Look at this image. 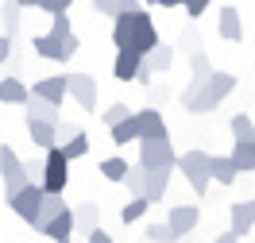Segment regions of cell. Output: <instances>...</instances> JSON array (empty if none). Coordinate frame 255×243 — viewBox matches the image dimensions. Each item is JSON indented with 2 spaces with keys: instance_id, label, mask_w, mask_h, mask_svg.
<instances>
[{
  "instance_id": "42",
  "label": "cell",
  "mask_w": 255,
  "mask_h": 243,
  "mask_svg": "<svg viewBox=\"0 0 255 243\" xmlns=\"http://www.w3.org/2000/svg\"><path fill=\"white\" fill-rule=\"evenodd\" d=\"M85 243H112V236H109V232H101V228H97V232H93V236H89Z\"/></svg>"
},
{
  "instance_id": "4",
  "label": "cell",
  "mask_w": 255,
  "mask_h": 243,
  "mask_svg": "<svg viewBox=\"0 0 255 243\" xmlns=\"http://www.w3.org/2000/svg\"><path fill=\"white\" fill-rule=\"evenodd\" d=\"M0 181H4V193L16 197L31 185V174H27V162L19 159L12 147H0Z\"/></svg>"
},
{
  "instance_id": "35",
  "label": "cell",
  "mask_w": 255,
  "mask_h": 243,
  "mask_svg": "<svg viewBox=\"0 0 255 243\" xmlns=\"http://www.w3.org/2000/svg\"><path fill=\"white\" fill-rule=\"evenodd\" d=\"M62 151H66V159H70V162H74V159H85V155H89V135L81 131L78 139H70V143H66Z\"/></svg>"
},
{
  "instance_id": "3",
  "label": "cell",
  "mask_w": 255,
  "mask_h": 243,
  "mask_svg": "<svg viewBox=\"0 0 255 243\" xmlns=\"http://www.w3.org/2000/svg\"><path fill=\"white\" fill-rule=\"evenodd\" d=\"M178 170H182V178L190 181V189L197 197L209 193V185H213V155H205V151H186V155H178Z\"/></svg>"
},
{
  "instance_id": "9",
  "label": "cell",
  "mask_w": 255,
  "mask_h": 243,
  "mask_svg": "<svg viewBox=\"0 0 255 243\" xmlns=\"http://www.w3.org/2000/svg\"><path fill=\"white\" fill-rule=\"evenodd\" d=\"M66 78H70V97L85 112H97V78H89V74H66Z\"/></svg>"
},
{
  "instance_id": "6",
  "label": "cell",
  "mask_w": 255,
  "mask_h": 243,
  "mask_svg": "<svg viewBox=\"0 0 255 243\" xmlns=\"http://www.w3.org/2000/svg\"><path fill=\"white\" fill-rule=\"evenodd\" d=\"M43 201H47V189H43V185H27L23 193L8 197V209L16 212L23 224L39 228V216H43Z\"/></svg>"
},
{
  "instance_id": "2",
  "label": "cell",
  "mask_w": 255,
  "mask_h": 243,
  "mask_svg": "<svg viewBox=\"0 0 255 243\" xmlns=\"http://www.w3.org/2000/svg\"><path fill=\"white\" fill-rule=\"evenodd\" d=\"M232 89H236V78L224 74V70H217V74L209 78L205 89H186V93H182V108H186V112H213V108H221V100L228 97Z\"/></svg>"
},
{
  "instance_id": "46",
  "label": "cell",
  "mask_w": 255,
  "mask_h": 243,
  "mask_svg": "<svg viewBox=\"0 0 255 243\" xmlns=\"http://www.w3.org/2000/svg\"><path fill=\"white\" fill-rule=\"evenodd\" d=\"M66 243H70V240H66Z\"/></svg>"
},
{
  "instance_id": "40",
  "label": "cell",
  "mask_w": 255,
  "mask_h": 243,
  "mask_svg": "<svg viewBox=\"0 0 255 243\" xmlns=\"http://www.w3.org/2000/svg\"><path fill=\"white\" fill-rule=\"evenodd\" d=\"M8 54H12V35H0V66L8 62Z\"/></svg>"
},
{
  "instance_id": "30",
  "label": "cell",
  "mask_w": 255,
  "mask_h": 243,
  "mask_svg": "<svg viewBox=\"0 0 255 243\" xmlns=\"http://www.w3.org/2000/svg\"><path fill=\"white\" fill-rule=\"evenodd\" d=\"M232 135H236V143H252L255 139V124H252V116L248 112H240V116H232Z\"/></svg>"
},
{
  "instance_id": "36",
  "label": "cell",
  "mask_w": 255,
  "mask_h": 243,
  "mask_svg": "<svg viewBox=\"0 0 255 243\" xmlns=\"http://www.w3.org/2000/svg\"><path fill=\"white\" fill-rule=\"evenodd\" d=\"M54 131H58V147H66L70 139H78V135H81V128H78V124H70V120H58Z\"/></svg>"
},
{
  "instance_id": "43",
  "label": "cell",
  "mask_w": 255,
  "mask_h": 243,
  "mask_svg": "<svg viewBox=\"0 0 255 243\" xmlns=\"http://www.w3.org/2000/svg\"><path fill=\"white\" fill-rule=\"evenodd\" d=\"M147 4H159V8H186V0H147Z\"/></svg>"
},
{
  "instance_id": "38",
  "label": "cell",
  "mask_w": 255,
  "mask_h": 243,
  "mask_svg": "<svg viewBox=\"0 0 255 243\" xmlns=\"http://www.w3.org/2000/svg\"><path fill=\"white\" fill-rule=\"evenodd\" d=\"M50 35H58V39H70V16H54V23H50Z\"/></svg>"
},
{
  "instance_id": "14",
  "label": "cell",
  "mask_w": 255,
  "mask_h": 243,
  "mask_svg": "<svg viewBox=\"0 0 255 243\" xmlns=\"http://www.w3.org/2000/svg\"><path fill=\"white\" fill-rule=\"evenodd\" d=\"M197 220H201V212L193 209V205H178V209H170V216H166V224L174 228L178 236H190L193 228H197Z\"/></svg>"
},
{
  "instance_id": "11",
  "label": "cell",
  "mask_w": 255,
  "mask_h": 243,
  "mask_svg": "<svg viewBox=\"0 0 255 243\" xmlns=\"http://www.w3.org/2000/svg\"><path fill=\"white\" fill-rule=\"evenodd\" d=\"M139 70H143V54L116 50V62H112V78L116 81H139Z\"/></svg>"
},
{
  "instance_id": "19",
  "label": "cell",
  "mask_w": 255,
  "mask_h": 243,
  "mask_svg": "<svg viewBox=\"0 0 255 243\" xmlns=\"http://www.w3.org/2000/svg\"><path fill=\"white\" fill-rule=\"evenodd\" d=\"M213 74H217V70H213V66H209V58L197 50V54L190 58V85H186V89H205Z\"/></svg>"
},
{
  "instance_id": "28",
  "label": "cell",
  "mask_w": 255,
  "mask_h": 243,
  "mask_svg": "<svg viewBox=\"0 0 255 243\" xmlns=\"http://www.w3.org/2000/svg\"><path fill=\"white\" fill-rule=\"evenodd\" d=\"M128 159H105L101 162V178L105 181H128Z\"/></svg>"
},
{
  "instance_id": "13",
  "label": "cell",
  "mask_w": 255,
  "mask_h": 243,
  "mask_svg": "<svg viewBox=\"0 0 255 243\" xmlns=\"http://www.w3.org/2000/svg\"><path fill=\"white\" fill-rule=\"evenodd\" d=\"M228 216H232V228H228V232H236L240 240H244V236L252 232V224H255V201H236Z\"/></svg>"
},
{
  "instance_id": "1",
  "label": "cell",
  "mask_w": 255,
  "mask_h": 243,
  "mask_svg": "<svg viewBox=\"0 0 255 243\" xmlns=\"http://www.w3.org/2000/svg\"><path fill=\"white\" fill-rule=\"evenodd\" d=\"M112 43H116V50H135V54L147 58L159 47V31H155L151 16L139 8V12H128V16L112 19Z\"/></svg>"
},
{
  "instance_id": "27",
  "label": "cell",
  "mask_w": 255,
  "mask_h": 243,
  "mask_svg": "<svg viewBox=\"0 0 255 243\" xmlns=\"http://www.w3.org/2000/svg\"><path fill=\"white\" fill-rule=\"evenodd\" d=\"M66 209H70V205H66L62 197H54V193H47V201H43V216H39V228H35V232H43V228H47L50 220H58V216H62Z\"/></svg>"
},
{
  "instance_id": "24",
  "label": "cell",
  "mask_w": 255,
  "mask_h": 243,
  "mask_svg": "<svg viewBox=\"0 0 255 243\" xmlns=\"http://www.w3.org/2000/svg\"><path fill=\"white\" fill-rule=\"evenodd\" d=\"M232 162H236L240 174H255V139H252V143H236Z\"/></svg>"
},
{
  "instance_id": "26",
  "label": "cell",
  "mask_w": 255,
  "mask_h": 243,
  "mask_svg": "<svg viewBox=\"0 0 255 243\" xmlns=\"http://www.w3.org/2000/svg\"><path fill=\"white\" fill-rule=\"evenodd\" d=\"M27 120H43V124H58L62 116H58V108H54V104H47V100L31 97V104H27Z\"/></svg>"
},
{
  "instance_id": "17",
  "label": "cell",
  "mask_w": 255,
  "mask_h": 243,
  "mask_svg": "<svg viewBox=\"0 0 255 243\" xmlns=\"http://www.w3.org/2000/svg\"><path fill=\"white\" fill-rule=\"evenodd\" d=\"M0 100H4V104H23V108H27V104H31V89H27L19 78H4L0 81Z\"/></svg>"
},
{
  "instance_id": "37",
  "label": "cell",
  "mask_w": 255,
  "mask_h": 243,
  "mask_svg": "<svg viewBox=\"0 0 255 243\" xmlns=\"http://www.w3.org/2000/svg\"><path fill=\"white\" fill-rule=\"evenodd\" d=\"M70 4H74V0H39V8H43L50 19H54V16H66V12H70Z\"/></svg>"
},
{
  "instance_id": "5",
  "label": "cell",
  "mask_w": 255,
  "mask_h": 243,
  "mask_svg": "<svg viewBox=\"0 0 255 243\" xmlns=\"http://www.w3.org/2000/svg\"><path fill=\"white\" fill-rule=\"evenodd\" d=\"M139 166L143 170H178V155L166 139H139Z\"/></svg>"
},
{
  "instance_id": "22",
  "label": "cell",
  "mask_w": 255,
  "mask_h": 243,
  "mask_svg": "<svg viewBox=\"0 0 255 243\" xmlns=\"http://www.w3.org/2000/svg\"><path fill=\"white\" fill-rule=\"evenodd\" d=\"M74 224H78V232L85 236V240L97 232V205H93V201H85V205L74 209Z\"/></svg>"
},
{
  "instance_id": "23",
  "label": "cell",
  "mask_w": 255,
  "mask_h": 243,
  "mask_svg": "<svg viewBox=\"0 0 255 243\" xmlns=\"http://www.w3.org/2000/svg\"><path fill=\"white\" fill-rule=\"evenodd\" d=\"M166 185H170V170H147V201L151 205L166 197Z\"/></svg>"
},
{
  "instance_id": "34",
  "label": "cell",
  "mask_w": 255,
  "mask_h": 243,
  "mask_svg": "<svg viewBox=\"0 0 255 243\" xmlns=\"http://www.w3.org/2000/svg\"><path fill=\"white\" fill-rule=\"evenodd\" d=\"M131 116H135V112H128V104H109V108L101 112V120H105V124H109V131H112V128H120L124 120H131Z\"/></svg>"
},
{
  "instance_id": "45",
  "label": "cell",
  "mask_w": 255,
  "mask_h": 243,
  "mask_svg": "<svg viewBox=\"0 0 255 243\" xmlns=\"http://www.w3.org/2000/svg\"><path fill=\"white\" fill-rule=\"evenodd\" d=\"M19 8H39V0H19Z\"/></svg>"
},
{
  "instance_id": "18",
  "label": "cell",
  "mask_w": 255,
  "mask_h": 243,
  "mask_svg": "<svg viewBox=\"0 0 255 243\" xmlns=\"http://www.w3.org/2000/svg\"><path fill=\"white\" fill-rule=\"evenodd\" d=\"M74 232H78V224H74V209H66L58 220H50V224L43 228V236H50L54 243H66L70 236H74Z\"/></svg>"
},
{
  "instance_id": "15",
  "label": "cell",
  "mask_w": 255,
  "mask_h": 243,
  "mask_svg": "<svg viewBox=\"0 0 255 243\" xmlns=\"http://www.w3.org/2000/svg\"><path fill=\"white\" fill-rule=\"evenodd\" d=\"M217 31H221V39H228V43H240V39H244L240 12L232 8V4H224V8H221V16H217Z\"/></svg>"
},
{
  "instance_id": "31",
  "label": "cell",
  "mask_w": 255,
  "mask_h": 243,
  "mask_svg": "<svg viewBox=\"0 0 255 243\" xmlns=\"http://www.w3.org/2000/svg\"><path fill=\"white\" fill-rule=\"evenodd\" d=\"M143 236H147L151 243H178V240H182V236H178V232L166 224V220H162V224H159V220H155V224H147Z\"/></svg>"
},
{
  "instance_id": "16",
  "label": "cell",
  "mask_w": 255,
  "mask_h": 243,
  "mask_svg": "<svg viewBox=\"0 0 255 243\" xmlns=\"http://www.w3.org/2000/svg\"><path fill=\"white\" fill-rule=\"evenodd\" d=\"M139 131H143V139H166V120H162L159 108H139Z\"/></svg>"
},
{
  "instance_id": "29",
  "label": "cell",
  "mask_w": 255,
  "mask_h": 243,
  "mask_svg": "<svg viewBox=\"0 0 255 243\" xmlns=\"http://www.w3.org/2000/svg\"><path fill=\"white\" fill-rule=\"evenodd\" d=\"M147 209H151L147 197H131L124 209H120V220H124V224H135V220H143V216H147Z\"/></svg>"
},
{
  "instance_id": "39",
  "label": "cell",
  "mask_w": 255,
  "mask_h": 243,
  "mask_svg": "<svg viewBox=\"0 0 255 243\" xmlns=\"http://www.w3.org/2000/svg\"><path fill=\"white\" fill-rule=\"evenodd\" d=\"M209 4H213V0H186V16L197 19V16H201V12L209 8Z\"/></svg>"
},
{
  "instance_id": "7",
  "label": "cell",
  "mask_w": 255,
  "mask_h": 243,
  "mask_svg": "<svg viewBox=\"0 0 255 243\" xmlns=\"http://www.w3.org/2000/svg\"><path fill=\"white\" fill-rule=\"evenodd\" d=\"M47 159V170H43V189L54 197H62L66 193V181H70V159H66V151L62 147H54V151H47L43 155Z\"/></svg>"
},
{
  "instance_id": "12",
  "label": "cell",
  "mask_w": 255,
  "mask_h": 243,
  "mask_svg": "<svg viewBox=\"0 0 255 243\" xmlns=\"http://www.w3.org/2000/svg\"><path fill=\"white\" fill-rule=\"evenodd\" d=\"M27 135H31L35 151H54L58 147V131H54V124H43V120H27Z\"/></svg>"
},
{
  "instance_id": "41",
  "label": "cell",
  "mask_w": 255,
  "mask_h": 243,
  "mask_svg": "<svg viewBox=\"0 0 255 243\" xmlns=\"http://www.w3.org/2000/svg\"><path fill=\"white\" fill-rule=\"evenodd\" d=\"M155 81V70H151V62L143 58V70H139V85H151Z\"/></svg>"
},
{
  "instance_id": "10",
  "label": "cell",
  "mask_w": 255,
  "mask_h": 243,
  "mask_svg": "<svg viewBox=\"0 0 255 243\" xmlns=\"http://www.w3.org/2000/svg\"><path fill=\"white\" fill-rule=\"evenodd\" d=\"M31 47H35L39 58H50V62H66V58H74L70 47H66V39H58V35H50V31L47 35H35Z\"/></svg>"
},
{
  "instance_id": "32",
  "label": "cell",
  "mask_w": 255,
  "mask_h": 243,
  "mask_svg": "<svg viewBox=\"0 0 255 243\" xmlns=\"http://www.w3.org/2000/svg\"><path fill=\"white\" fill-rule=\"evenodd\" d=\"M0 19H4V35H16V27H19V0H4Z\"/></svg>"
},
{
  "instance_id": "8",
  "label": "cell",
  "mask_w": 255,
  "mask_h": 243,
  "mask_svg": "<svg viewBox=\"0 0 255 243\" xmlns=\"http://www.w3.org/2000/svg\"><path fill=\"white\" fill-rule=\"evenodd\" d=\"M66 93H70V78H66V74H58V78H43V81H35V89H31V97L47 100V104H54V108H62Z\"/></svg>"
},
{
  "instance_id": "33",
  "label": "cell",
  "mask_w": 255,
  "mask_h": 243,
  "mask_svg": "<svg viewBox=\"0 0 255 243\" xmlns=\"http://www.w3.org/2000/svg\"><path fill=\"white\" fill-rule=\"evenodd\" d=\"M124 185L131 189V197H147V170H143V166H131Z\"/></svg>"
},
{
  "instance_id": "20",
  "label": "cell",
  "mask_w": 255,
  "mask_h": 243,
  "mask_svg": "<svg viewBox=\"0 0 255 243\" xmlns=\"http://www.w3.org/2000/svg\"><path fill=\"white\" fill-rule=\"evenodd\" d=\"M240 170L236 162H232V155H213V181H221V185H236Z\"/></svg>"
},
{
  "instance_id": "25",
  "label": "cell",
  "mask_w": 255,
  "mask_h": 243,
  "mask_svg": "<svg viewBox=\"0 0 255 243\" xmlns=\"http://www.w3.org/2000/svg\"><path fill=\"white\" fill-rule=\"evenodd\" d=\"M147 62H151V70H155V74H166V70L174 66V47H170V43H159V47L147 54Z\"/></svg>"
},
{
  "instance_id": "21",
  "label": "cell",
  "mask_w": 255,
  "mask_h": 243,
  "mask_svg": "<svg viewBox=\"0 0 255 243\" xmlns=\"http://www.w3.org/2000/svg\"><path fill=\"white\" fill-rule=\"evenodd\" d=\"M109 135H112V143H116V147L139 143V139H143V131H139V116H131V120H124V124H120V128H112Z\"/></svg>"
},
{
  "instance_id": "44",
  "label": "cell",
  "mask_w": 255,
  "mask_h": 243,
  "mask_svg": "<svg viewBox=\"0 0 255 243\" xmlns=\"http://www.w3.org/2000/svg\"><path fill=\"white\" fill-rule=\"evenodd\" d=\"M213 243H240V236H236V232H221Z\"/></svg>"
}]
</instances>
